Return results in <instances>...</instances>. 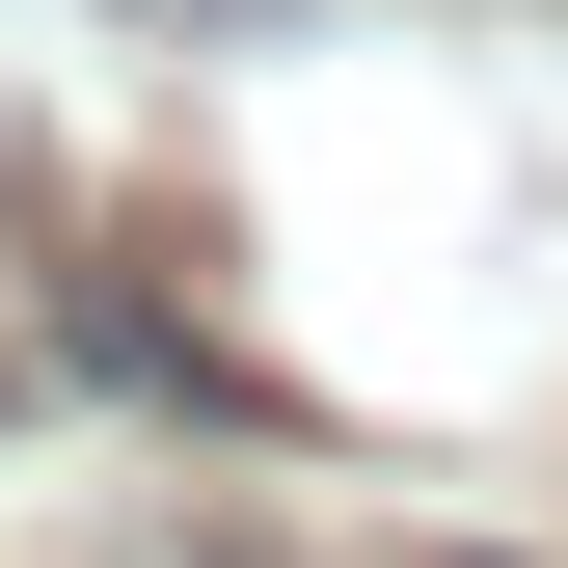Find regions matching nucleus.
Masks as SVG:
<instances>
[{"instance_id": "nucleus-1", "label": "nucleus", "mask_w": 568, "mask_h": 568, "mask_svg": "<svg viewBox=\"0 0 568 568\" xmlns=\"http://www.w3.org/2000/svg\"><path fill=\"white\" fill-rule=\"evenodd\" d=\"M190 568H271V541H190Z\"/></svg>"}]
</instances>
